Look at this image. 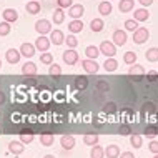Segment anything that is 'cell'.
Here are the masks:
<instances>
[{"instance_id": "1", "label": "cell", "mask_w": 158, "mask_h": 158, "mask_svg": "<svg viewBox=\"0 0 158 158\" xmlns=\"http://www.w3.org/2000/svg\"><path fill=\"white\" fill-rule=\"evenodd\" d=\"M98 50H100V55H106V58L108 57H115V53H117V47H115L113 42H106L103 40L98 47Z\"/></svg>"}, {"instance_id": "2", "label": "cell", "mask_w": 158, "mask_h": 158, "mask_svg": "<svg viewBox=\"0 0 158 158\" xmlns=\"http://www.w3.org/2000/svg\"><path fill=\"white\" fill-rule=\"evenodd\" d=\"M148 38H150V32H148V28H145V27H138L133 32V42H135V44H138V45L145 44Z\"/></svg>"}, {"instance_id": "3", "label": "cell", "mask_w": 158, "mask_h": 158, "mask_svg": "<svg viewBox=\"0 0 158 158\" xmlns=\"http://www.w3.org/2000/svg\"><path fill=\"white\" fill-rule=\"evenodd\" d=\"M63 62H65L67 65H75V63L78 62V53L75 52V48H67L65 52H63Z\"/></svg>"}, {"instance_id": "4", "label": "cell", "mask_w": 158, "mask_h": 158, "mask_svg": "<svg viewBox=\"0 0 158 158\" xmlns=\"http://www.w3.org/2000/svg\"><path fill=\"white\" fill-rule=\"evenodd\" d=\"M35 30L40 33V35H45V33L52 32V23H50L48 20L42 19V20H38V22L35 23Z\"/></svg>"}, {"instance_id": "5", "label": "cell", "mask_w": 158, "mask_h": 158, "mask_svg": "<svg viewBox=\"0 0 158 158\" xmlns=\"http://www.w3.org/2000/svg\"><path fill=\"white\" fill-rule=\"evenodd\" d=\"M82 67H83V70L87 72V73H97L98 72V63L97 60H90V58H85V60H82Z\"/></svg>"}, {"instance_id": "6", "label": "cell", "mask_w": 158, "mask_h": 158, "mask_svg": "<svg viewBox=\"0 0 158 158\" xmlns=\"http://www.w3.org/2000/svg\"><path fill=\"white\" fill-rule=\"evenodd\" d=\"M20 50H17V48H8L7 50V53H5V58H7V62L8 63H12V65H15V63H19L20 62Z\"/></svg>"}, {"instance_id": "7", "label": "cell", "mask_w": 158, "mask_h": 158, "mask_svg": "<svg viewBox=\"0 0 158 158\" xmlns=\"http://www.w3.org/2000/svg\"><path fill=\"white\" fill-rule=\"evenodd\" d=\"M50 44H52V42H50V38H47L45 35H40L35 40V48L40 50V52H47V50H48V47H50Z\"/></svg>"}, {"instance_id": "8", "label": "cell", "mask_w": 158, "mask_h": 158, "mask_svg": "<svg viewBox=\"0 0 158 158\" xmlns=\"http://www.w3.org/2000/svg\"><path fill=\"white\" fill-rule=\"evenodd\" d=\"M60 145H62V148H65V150H73V147H75V136L73 135H62Z\"/></svg>"}, {"instance_id": "9", "label": "cell", "mask_w": 158, "mask_h": 158, "mask_svg": "<svg viewBox=\"0 0 158 158\" xmlns=\"http://www.w3.org/2000/svg\"><path fill=\"white\" fill-rule=\"evenodd\" d=\"M3 20L8 23H14L19 20V12L15 10V8H5L3 10Z\"/></svg>"}, {"instance_id": "10", "label": "cell", "mask_w": 158, "mask_h": 158, "mask_svg": "<svg viewBox=\"0 0 158 158\" xmlns=\"http://www.w3.org/2000/svg\"><path fill=\"white\" fill-rule=\"evenodd\" d=\"M83 12H85V8H83L82 3H75V5L70 7V10H68V15H70L73 20H77V19H80V17L83 15Z\"/></svg>"}, {"instance_id": "11", "label": "cell", "mask_w": 158, "mask_h": 158, "mask_svg": "<svg viewBox=\"0 0 158 158\" xmlns=\"http://www.w3.org/2000/svg\"><path fill=\"white\" fill-rule=\"evenodd\" d=\"M113 44L115 45H125L127 44V32L125 30H115L113 32Z\"/></svg>"}, {"instance_id": "12", "label": "cell", "mask_w": 158, "mask_h": 158, "mask_svg": "<svg viewBox=\"0 0 158 158\" xmlns=\"http://www.w3.org/2000/svg\"><path fill=\"white\" fill-rule=\"evenodd\" d=\"M20 55H23V57H27V58H32L33 55H35V45L22 44L20 45Z\"/></svg>"}, {"instance_id": "13", "label": "cell", "mask_w": 158, "mask_h": 158, "mask_svg": "<svg viewBox=\"0 0 158 158\" xmlns=\"http://www.w3.org/2000/svg\"><path fill=\"white\" fill-rule=\"evenodd\" d=\"M50 42L55 45H62L65 42V35H63L62 30H52V35H50Z\"/></svg>"}, {"instance_id": "14", "label": "cell", "mask_w": 158, "mask_h": 158, "mask_svg": "<svg viewBox=\"0 0 158 158\" xmlns=\"http://www.w3.org/2000/svg\"><path fill=\"white\" fill-rule=\"evenodd\" d=\"M19 135H20V142H22L23 145L32 143V142H33V138H35V135H33V131H32V130H22Z\"/></svg>"}, {"instance_id": "15", "label": "cell", "mask_w": 158, "mask_h": 158, "mask_svg": "<svg viewBox=\"0 0 158 158\" xmlns=\"http://www.w3.org/2000/svg\"><path fill=\"white\" fill-rule=\"evenodd\" d=\"M25 147L22 142H10L8 143V152L14 153V155H20V153H23Z\"/></svg>"}, {"instance_id": "16", "label": "cell", "mask_w": 158, "mask_h": 158, "mask_svg": "<svg viewBox=\"0 0 158 158\" xmlns=\"http://www.w3.org/2000/svg\"><path fill=\"white\" fill-rule=\"evenodd\" d=\"M135 7V0H120L118 3V8H120L122 14H127V12H131Z\"/></svg>"}, {"instance_id": "17", "label": "cell", "mask_w": 158, "mask_h": 158, "mask_svg": "<svg viewBox=\"0 0 158 158\" xmlns=\"http://www.w3.org/2000/svg\"><path fill=\"white\" fill-rule=\"evenodd\" d=\"M25 10H27L30 15L38 14V12H40V2H38V0H30V2H27V5H25Z\"/></svg>"}, {"instance_id": "18", "label": "cell", "mask_w": 158, "mask_h": 158, "mask_svg": "<svg viewBox=\"0 0 158 158\" xmlns=\"http://www.w3.org/2000/svg\"><path fill=\"white\" fill-rule=\"evenodd\" d=\"M136 22H145V20H148L150 19V14H148V10L147 8H138V10H135V14H133Z\"/></svg>"}, {"instance_id": "19", "label": "cell", "mask_w": 158, "mask_h": 158, "mask_svg": "<svg viewBox=\"0 0 158 158\" xmlns=\"http://www.w3.org/2000/svg\"><path fill=\"white\" fill-rule=\"evenodd\" d=\"M113 10L112 3H110V0H103V2H100V5H98V12H100L102 15H110Z\"/></svg>"}, {"instance_id": "20", "label": "cell", "mask_w": 158, "mask_h": 158, "mask_svg": "<svg viewBox=\"0 0 158 158\" xmlns=\"http://www.w3.org/2000/svg\"><path fill=\"white\" fill-rule=\"evenodd\" d=\"M85 55H87V58H90V60H97V57L100 55V50H98V47H95V45H88L87 48H85Z\"/></svg>"}, {"instance_id": "21", "label": "cell", "mask_w": 158, "mask_h": 158, "mask_svg": "<svg viewBox=\"0 0 158 158\" xmlns=\"http://www.w3.org/2000/svg\"><path fill=\"white\" fill-rule=\"evenodd\" d=\"M98 140H100L98 133H87V135H83V143L88 145V147H93V145H97Z\"/></svg>"}, {"instance_id": "22", "label": "cell", "mask_w": 158, "mask_h": 158, "mask_svg": "<svg viewBox=\"0 0 158 158\" xmlns=\"http://www.w3.org/2000/svg\"><path fill=\"white\" fill-rule=\"evenodd\" d=\"M22 73L23 75H37V65L33 62H27L22 67Z\"/></svg>"}, {"instance_id": "23", "label": "cell", "mask_w": 158, "mask_h": 158, "mask_svg": "<svg viewBox=\"0 0 158 158\" xmlns=\"http://www.w3.org/2000/svg\"><path fill=\"white\" fill-rule=\"evenodd\" d=\"M82 28H83V22H82L80 19L72 20V22L68 23V30H70L72 33H78V32H82Z\"/></svg>"}, {"instance_id": "24", "label": "cell", "mask_w": 158, "mask_h": 158, "mask_svg": "<svg viewBox=\"0 0 158 158\" xmlns=\"http://www.w3.org/2000/svg\"><path fill=\"white\" fill-rule=\"evenodd\" d=\"M105 155L108 158H118V155H120V148H118V145H110V147L105 148Z\"/></svg>"}, {"instance_id": "25", "label": "cell", "mask_w": 158, "mask_h": 158, "mask_svg": "<svg viewBox=\"0 0 158 158\" xmlns=\"http://www.w3.org/2000/svg\"><path fill=\"white\" fill-rule=\"evenodd\" d=\"M53 133H50V131H45V133L40 135V143L44 145V147H52L53 143Z\"/></svg>"}, {"instance_id": "26", "label": "cell", "mask_w": 158, "mask_h": 158, "mask_svg": "<svg viewBox=\"0 0 158 158\" xmlns=\"http://www.w3.org/2000/svg\"><path fill=\"white\" fill-rule=\"evenodd\" d=\"M103 67H105V70H106V72H115V70H117V67H118V62L115 60L113 57H108V58L105 60Z\"/></svg>"}, {"instance_id": "27", "label": "cell", "mask_w": 158, "mask_h": 158, "mask_svg": "<svg viewBox=\"0 0 158 158\" xmlns=\"http://www.w3.org/2000/svg\"><path fill=\"white\" fill-rule=\"evenodd\" d=\"M128 75L143 77V75H145V68H143L142 65H136V63H133V67H130V70H128Z\"/></svg>"}, {"instance_id": "28", "label": "cell", "mask_w": 158, "mask_h": 158, "mask_svg": "<svg viewBox=\"0 0 158 158\" xmlns=\"http://www.w3.org/2000/svg\"><path fill=\"white\" fill-rule=\"evenodd\" d=\"M63 20H65V14H63V8H57V10L53 12V23L60 25V23H63Z\"/></svg>"}, {"instance_id": "29", "label": "cell", "mask_w": 158, "mask_h": 158, "mask_svg": "<svg viewBox=\"0 0 158 158\" xmlns=\"http://www.w3.org/2000/svg\"><path fill=\"white\" fill-rule=\"evenodd\" d=\"M105 156V152L102 147H98V145H93L92 147V152H90V158H103Z\"/></svg>"}, {"instance_id": "30", "label": "cell", "mask_w": 158, "mask_h": 158, "mask_svg": "<svg viewBox=\"0 0 158 158\" xmlns=\"http://www.w3.org/2000/svg\"><path fill=\"white\" fill-rule=\"evenodd\" d=\"M90 27H92L93 32H102V30H103V27H105V23H103V20H102V19H93L92 23H90Z\"/></svg>"}, {"instance_id": "31", "label": "cell", "mask_w": 158, "mask_h": 158, "mask_svg": "<svg viewBox=\"0 0 158 158\" xmlns=\"http://www.w3.org/2000/svg\"><path fill=\"white\" fill-rule=\"evenodd\" d=\"M130 143H131V147H135V148H142V145H143V138H142V135H131L130 136Z\"/></svg>"}, {"instance_id": "32", "label": "cell", "mask_w": 158, "mask_h": 158, "mask_svg": "<svg viewBox=\"0 0 158 158\" xmlns=\"http://www.w3.org/2000/svg\"><path fill=\"white\" fill-rule=\"evenodd\" d=\"M143 133L147 135L148 138H155V136L158 135V127H156V125H148L147 128H145Z\"/></svg>"}, {"instance_id": "33", "label": "cell", "mask_w": 158, "mask_h": 158, "mask_svg": "<svg viewBox=\"0 0 158 158\" xmlns=\"http://www.w3.org/2000/svg\"><path fill=\"white\" fill-rule=\"evenodd\" d=\"M145 57H147L148 62H158V48H156V47L150 48V50L147 52V55H145Z\"/></svg>"}, {"instance_id": "34", "label": "cell", "mask_w": 158, "mask_h": 158, "mask_svg": "<svg viewBox=\"0 0 158 158\" xmlns=\"http://www.w3.org/2000/svg\"><path fill=\"white\" fill-rule=\"evenodd\" d=\"M123 62H125L127 65H133V63L136 62V53L135 52H127L125 55H123Z\"/></svg>"}, {"instance_id": "35", "label": "cell", "mask_w": 158, "mask_h": 158, "mask_svg": "<svg viewBox=\"0 0 158 158\" xmlns=\"http://www.w3.org/2000/svg\"><path fill=\"white\" fill-rule=\"evenodd\" d=\"M75 87L78 88V90H85V88L88 87V78H85V77H78V78L75 80Z\"/></svg>"}, {"instance_id": "36", "label": "cell", "mask_w": 158, "mask_h": 158, "mask_svg": "<svg viewBox=\"0 0 158 158\" xmlns=\"http://www.w3.org/2000/svg\"><path fill=\"white\" fill-rule=\"evenodd\" d=\"M125 28L128 32H135L136 28H138V22H136V20H133V19H130V20H125Z\"/></svg>"}, {"instance_id": "37", "label": "cell", "mask_w": 158, "mask_h": 158, "mask_svg": "<svg viewBox=\"0 0 158 158\" xmlns=\"http://www.w3.org/2000/svg\"><path fill=\"white\" fill-rule=\"evenodd\" d=\"M10 30H12V27H10V23H8V22H0V37L8 35Z\"/></svg>"}, {"instance_id": "38", "label": "cell", "mask_w": 158, "mask_h": 158, "mask_svg": "<svg viewBox=\"0 0 158 158\" xmlns=\"http://www.w3.org/2000/svg\"><path fill=\"white\" fill-rule=\"evenodd\" d=\"M40 62L45 63V65H50V63L53 62V55L48 53V52H44V53L40 55Z\"/></svg>"}, {"instance_id": "39", "label": "cell", "mask_w": 158, "mask_h": 158, "mask_svg": "<svg viewBox=\"0 0 158 158\" xmlns=\"http://www.w3.org/2000/svg\"><path fill=\"white\" fill-rule=\"evenodd\" d=\"M65 44L68 45V48H75V47L78 45V40H77L75 35H68V37L65 38Z\"/></svg>"}, {"instance_id": "40", "label": "cell", "mask_w": 158, "mask_h": 158, "mask_svg": "<svg viewBox=\"0 0 158 158\" xmlns=\"http://www.w3.org/2000/svg\"><path fill=\"white\" fill-rule=\"evenodd\" d=\"M50 75H60L62 73V68L60 65H57V63H50V70H48Z\"/></svg>"}, {"instance_id": "41", "label": "cell", "mask_w": 158, "mask_h": 158, "mask_svg": "<svg viewBox=\"0 0 158 158\" xmlns=\"http://www.w3.org/2000/svg\"><path fill=\"white\" fill-rule=\"evenodd\" d=\"M57 3H58V8H68L73 5L72 0H57Z\"/></svg>"}, {"instance_id": "42", "label": "cell", "mask_w": 158, "mask_h": 158, "mask_svg": "<svg viewBox=\"0 0 158 158\" xmlns=\"http://www.w3.org/2000/svg\"><path fill=\"white\" fill-rule=\"evenodd\" d=\"M148 150H150L153 155L158 153V142H156V140H152V142H150V145H148Z\"/></svg>"}, {"instance_id": "43", "label": "cell", "mask_w": 158, "mask_h": 158, "mask_svg": "<svg viewBox=\"0 0 158 158\" xmlns=\"http://www.w3.org/2000/svg\"><path fill=\"white\" fill-rule=\"evenodd\" d=\"M120 135H131V127L130 125H120Z\"/></svg>"}, {"instance_id": "44", "label": "cell", "mask_w": 158, "mask_h": 158, "mask_svg": "<svg viewBox=\"0 0 158 158\" xmlns=\"http://www.w3.org/2000/svg\"><path fill=\"white\" fill-rule=\"evenodd\" d=\"M156 78H158V72H155V70L148 72V80H150V82H155Z\"/></svg>"}, {"instance_id": "45", "label": "cell", "mask_w": 158, "mask_h": 158, "mask_svg": "<svg viewBox=\"0 0 158 158\" xmlns=\"http://www.w3.org/2000/svg\"><path fill=\"white\" fill-rule=\"evenodd\" d=\"M97 88H98V90H102V92H108V85H106L105 82H98Z\"/></svg>"}, {"instance_id": "46", "label": "cell", "mask_w": 158, "mask_h": 158, "mask_svg": "<svg viewBox=\"0 0 158 158\" xmlns=\"http://www.w3.org/2000/svg\"><path fill=\"white\" fill-rule=\"evenodd\" d=\"M105 110H106V112H110V113H115V112H117V105H115V103H108Z\"/></svg>"}, {"instance_id": "47", "label": "cell", "mask_w": 158, "mask_h": 158, "mask_svg": "<svg viewBox=\"0 0 158 158\" xmlns=\"http://www.w3.org/2000/svg\"><path fill=\"white\" fill-rule=\"evenodd\" d=\"M118 158H135V155L131 152H123V153L118 155Z\"/></svg>"}, {"instance_id": "48", "label": "cell", "mask_w": 158, "mask_h": 158, "mask_svg": "<svg viewBox=\"0 0 158 158\" xmlns=\"http://www.w3.org/2000/svg\"><path fill=\"white\" fill-rule=\"evenodd\" d=\"M138 2H140V3H142V5H143V7H150V5H152V3H153V0H138Z\"/></svg>"}, {"instance_id": "49", "label": "cell", "mask_w": 158, "mask_h": 158, "mask_svg": "<svg viewBox=\"0 0 158 158\" xmlns=\"http://www.w3.org/2000/svg\"><path fill=\"white\" fill-rule=\"evenodd\" d=\"M143 106H145V110H147V112H155V108H153V103H145Z\"/></svg>"}, {"instance_id": "50", "label": "cell", "mask_w": 158, "mask_h": 158, "mask_svg": "<svg viewBox=\"0 0 158 158\" xmlns=\"http://www.w3.org/2000/svg\"><path fill=\"white\" fill-rule=\"evenodd\" d=\"M3 102H5V95H3V93H2V92H0V105H2V103H3Z\"/></svg>"}, {"instance_id": "51", "label": "cell", "mask_w": 158, "mask_h": 158, "mask_svg": "<svg viewBox=\"0 0 158 158\" xmlns=\"http://www.w3.org/2000/svg\"><path fill=\"white\" fill-rule=\"evenodd\" d=\"M44 158H55V156H53V155H45Z\"/></svg>"}, {"instance_id": "52", "label": "cell", "mask_w": 158, "mask_h": 158, "mask_svg": "<svg viewBox=\"0 0 158 158\" xmlns=\"http://www.w3.org/2000/svg\"><path fill=\"white\" fill-rule=\"evenodd\" d=\"M153 158H158V153H155V156H153Z\"/></svg>"}, {"instance_id": "53", "label": "cell", "mask_w": 158, "mask_h": 158, "mask_svg": "<svg viewBox=\"0 0 158 158\" xmlns=\"http://www.w3.org/2000/svg\"><path fill=\"white\" fill-rule=\"evenodd\" d=\"M0 67H2V62H0Z\"/></svg>"}, {"instance_id": "54", "label": "cell", "mask_w": 158, "mask_h": 158, "mask_svg": "<svg viewBox=\"0 0 158 158\" xmlns=\"http://www.w3.org/2000/svg\"><path fill=\"white\" fill-rule=\"evenodd\" d=\"M28 2H30V0H28Z\"/></svg>"}]
</instances>
